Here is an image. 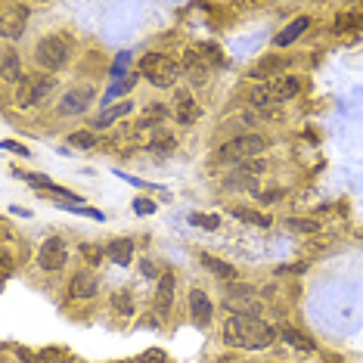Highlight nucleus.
Listing matches in <instances>:
<instances>
[{
  "label": "nucleus",
  "mask_w": 363,
  "mask_h": 363,
  "mask_svg": "<svg viewBox=\"0 0 363 363\" xmlns=\"http://www.w3.org/2000/svg\"><path fill=\"white\" fill-rule=\"evenodd\" d=\"M276 335L280 333L258 317H239V314H236V317H230L224 323V342L233 345V348L261 351V348H270Z\"/></svg>",
  "instance_id": "f257e3e1"
},
{
  "label": "nucleus",
  "mask_w": 363,
  "mask_h": 363,
  "mask_svg": "<svg viewBox=\"0 0 363 363\" xmlns=\"http://www.w3.org/2000/svg\"><path fill=\"white\" fill-rule=\"evenodd\" d=\"M140 72H143L146 81L155 84V88H171L180 78V72H184V66L171 56H162V53H146V56L140 59Z\"/></svg>",
  "instance_id": "f03ea898"
},
{
  "label": "nucleus",
  "mask_w": 363,
  "mask_h": 363,
  "mask_svg": "<svg viewBox=\"0 0 363 363\" xmlns=\"http://www.w3.org/2000/svg\"><path fill=\"white\" fill-rule=\"evenodd\" d=\"M302 90V84H298V78L292 75H282V78H273V81L261 84V88L251 90V106H280V102L292 100L295 93Z\"/></svg>",
  "instance_id": "7ed1b4c3"
},
{
  "label": "nucleus",
  "mask_w": 363,
  "mask_h": 363,
  "mask_svg": "<svg viewBox=\"0 0 363 363\" xmlns=\"http://www.w3.org/2000/svg\"><path fill=\"white\" fill-rule=\"evenodd\" d=\"M267 146L264 137H258V133H242V137L230 140V143H224L218 149V159L220 162H251L255 155H261Z\"/></svg>",
  "instance_id": "20e7f679"
},
{
  "label": "nucleus",
  "mask_w": 363,
  "mask_h": 363,
  "mask_svg": "<svg viewBox=\"0 0 363 363\" xmlns=\"http://www.w3.org/2000/svg\"><path fill=\"white\" fill-rule=\"evenodd\" d=\"M35 56H37V62H41L47 72H56V69L66 66L69 47H66V41H62V37H44V41L37 44Z\"/></svg>",
  "instance_id": "39448f33"
},
{
  "label": "nucleus",
  "mask_w": 363,
  "mask_h": 363,
  "mask_svg": "<svg viewBox=\"0 0 363 363\" xmlns=\"http://www.w3.org/2000/svg\"><path fill=\"white\" fill-rule=\"evenodd\" d=\"M50 88H53V78H47V75L25 78V81L19 84V90H16V106H22V109L35 106V102H41L47 97Z\"/></svg>",
  "instance_id": "423d86ee"
},
{
  "label": "nucleus",
  "mask_w": 363,
  "mask_h": 363,
  "mask_svg": "<svg viewBox=\"0 0 363 363\" xmlns=\"http://www.w3.org/2000/svg\"><path fill=\"white\" fill-rule=\"evenodd\" d=\"M66 261H69V249L59 236H50V239L41 246V251H37V264H41V270H47V273L62 270Z\"/></svg>",
  "instance_id": "0eeeda50"
},
{
  "label": "nucleus",
  "mask_w": 363,
  "mask_h": 363,
  "mask_svg": "<svg viewBox=\"0 0 363 363\" xmlns=\"http://www.w3.org/2000/svg\"><path fill=\"white\" fill-rule=\"evenodd\" d=\"M224 307L239 311V317H258V302L251 298V286H230V295L224 298Z\"/></svg>",
  "instance_id": "6e6552de"
},
{
  "label": "nucleus",
  "mask_w": 363,
  "mask_h": 363,
  "mask_svg": "<svg viewBox=\"0 0 363 363\" xmlns=\"http://www.w3.org/2000/svg\"><path fill=\"white\" fill-rule=\"evenodd\" d=\"M93 97H97V90H93V88H75V90H69L66 97H62V102H59V112L62 115H81L84 109H90Z\"/></svg>",
  "instance_id": "1a4fd4ad"
},
{
  "label": "nucleus",
  "mask_w": 363,
  "mask_h": 363,
  "mask_svg": "<svg viewBox=\"0 0 363 363\" xmlns=\"http://www.w3.org/2000/svg\"><path fill=\"white\" fill-rule=\"evenodd\" d=\"M208 62H205V56L199 50H186V56H184V72L189 75V81L193 84H205L208 81Z\"/></svg>",
  "instance_id": "9d476101"
},
{
  "label": "nucleus",
  "mask_w": 363,
  "mask_h": 363,
  "mask_svg": "<svg viewBox=\"0 0 363 363\" xmlns=\"http://www.w3.org/2000/svg\"><path fill=\"white\" fill-rule=\"evenodd\" d=\"M69 295L72 298H93L97 295V276H93L90 270H81V273H75L72 276V286H69Z\"/></svg>",
  "instance_id": "9b49d317"
},
{
  "label": "nucleus",
  "mask_w": 363,
  "mask_h": 363,
  "mask_svg": "<svg viewBox=\"0 0 363 363\" xmlns=\"http://www.w3.org/2000/svg\"><path fill=\"white\" fill-rule=\"evenodd\" d=\"M171 304H174V273H162L159 289H155V307H159V314H168Z\"/></svg>",
  "instance_id": "f8f14e48"
},
{
  "label": "nucleus",
  "mask_w": 363,
  "mask_h": 363,
  "mask_svg": "<svg viewBox=\"0 0 363 363\" xmlns=\"http://www.w3.org/2000/svg\"><path fill=\"white\" fill-rule=\"evenodd\" d=\"M189 311H193V317L205 326V323H211V314H215V307H211L208 295H205L202 289H193V292H189Z\"/></svg>",
  "instance_id": "ddd939ff"
},
{
  "label": "nucleus",
  "mask_w": 363,
  "mask_h": 363,
  "mask_svg": "<svg viewBox=\"0 0 363 363\" xmlns=\"http://www.w3.org/2000/svg\"><path fill=\"white\" fill-rule=\"evenodd\" d=\"M174 115H177V121H184V124H193L196 118H199V106H196V100L189 97V93H177Z\"/></svg>",
  "instance_id": "4468645a"
},
{
  "label": "nucleus",
  "mask_w": 363,
  "mask_h": 363,
  "mask_svg": "<svg viewBox=\"0 0 363 363\" xmlns=\"http://www.w3.org/2000/svg\"><path fill=\"white\" fill-rule=\"evenodd\" d=\"M307 25H311V19H307V16H298L295 22H289V25L282 28L280 35H276V44H280V47L292 44V41H295V37H302V35H304V31H307Z\"/></svg>",
  "instance_id": "2eb2a0df"
},
{
  "label": "nucleus",
  "mask_w": 363,
  "mask_h": 363,
  "mask_svg": "<svg viewBox=\"0 0 363 363\" xmlns=\"http://www.w3.org/2000/svg\"><path fill=\"white\" fill-rule=\"evenodd\" d=\"M289 66V59H282V56H264L261 62H255L251 66V78H270L273 72H280V69H286Z\"/></svg>",
  "instance_id": "dca6fc26"
},
{
  "label": "nucleus",
  "mask_w": 363,
  "mask_h": 363,
  "mask_svg": "<svg viewBox=\"0 0 363 363\" xmlns=\"http://www.w3.org/2000/svg\"><path fill=\"white\" fill-rule=\"evenodd\" d=\"M106 255L112 258L115 264H128L131 258H133V242H131V239H115V242H109V246H106Z\"/></svg>",
  "instance_id": "f3484780"
},
{
  "label": "nucleus",
  "mask_w": 363,
  "mask_h": 363,
  "mask_svg": "<svg viewBox=\"0 0 363 363\" xmlns=\"http://www.w3.org/2000/svg\"><path fill=\"white\" fill-rule=\"evenodd\" d=\"M149 146H153V153L168 155V153H174V137H171V131L155 128L153 131V140H149Z\"/></svg>",
  "instance_id": "a211bd4d"
},
{
  "label": "nucleus",
  "mask_w": 363,
  "mask_h": 363,
  "mask_svg": "<svg viewBox=\"0 0 363 363\" xmlns=\"http://www.w3.org/2000/svg\"><path fill=\"white\" fill-rule=\"evenodd\" d=\"M280 338L286 345H292V348H298V351H314V342L307 338L304 333H298V329H292V326H286V329H280Z\"/></svg>",
  "instance_id": "6ab92c4d"
},
{
  "label": "nucleus",
  "mask_w": 363,
  "mask_h": 363,
  "mask_svg": "<svg viewBox=\"0 0 363 363\" xmlns=\"http://www.w3.org/2000/svg\"><path fill=\"white\" fill-rule=\"evenodd\" d=\"M128 112H131V102L124 100V102H118V106L106 109V112H100V115H97V121H93V124H97V128H109V124L118 121V118H124Z\"/></svg>",
  "instance_id": "aec40b11"
},
{
  "label": "nucleus",
  "mask_w": 363,
  "mask_h": 363,
  "mask_svg": "<svg viewBox=\"0 0 363 363\" xmlns=\"http://www.w3.org/2000/svg\"><path fill=\"white\" fill-rule=\"evenodd\" d=\"M202 267H208L215 276H220V280H233L236 270L227 261H218V258H211V255H202Z\"/></svg>",
  "instance_id": "412c9836"
},
{
  "label": "nucleus",
  "mask_w": 363,
  "mask_h": 363,
  "mask_svg": "<svg viewBox=\"0 0 363 363\" xmlns=\"http://www.w3.org/2000/svg\"><path fill=\"white\" fill-rule=\"evenodd\" d=\"M19 75H22V69H19V56H16L13 47H6V50H4V78H6V81H16Z\"/></svg>",
  "instance_id": "4be33fe9"
},
{
  "label": "nucleus",
  "mask_w": 363,
  "mask_h": 363,
  "mask_svg": "<svg viewBox=\"0 0 363 363\" xmlns=\"http://www.w3.org/2000/svg\"><path fill=\"white\" fill-rule=\"evenodd\" d=\"M233 218L251 220V224H258V227H270V218L261 215V211H255V208H233Z\"/></svg>",
  "instance_id": "5701e85b"
},
{
  "label": "nucleus",
  "mask_w": 363,
  "mask_h": 363,
  "mask_svg": "<svg viewBox=\"0 0 363 363\" xmlns=\"http://www.w3.org/2000/svg\"><path fill=\"white\" fill-rule=\"evenodd\" d=\"M69 146H75V149H90V146H97V137H93V131H78L69 137Z\"/></svg>",
  "instance_id": "b1692460"
},
{
  "label": "nucleus",
  "mask_w": 363,
  "mask_h": 363,
  "mask_svg": "<svg viewBox=\"0 0 363 363\" xmlns=\"http://www.w3.org/2000/svg\"><path fill=\"white\" fill-rule=\"evenodd\" d=\"M289 230H298V233H317L320 230V220H304V218H292L289 220Z\"/></svg>",
  "instance_id": "393cba45"
},
{
  "label": "nucleus",
  "mask_w": 363,
  "mask_h": 363,
  "mask_svg": "<svg viewBox=\"0 0 363 363\" xmlns=\"http://www.w3.org/2000/svg\"><path fill=\"white\" fill-rule=\"evenodd\" d=\"M112 307H115V311H121V314H131V311H133V304H131L128 292H118V295L112 298Z\"/></svg>",
  "instance_id": "a878e982"
},
{
  "label": "nucleus",
  "mask_w": 363,
  "mask_h": 363,
  "mask_svg": "<svg viewBox=\"0 0 363 363\" xmlns=\"http://www.w3.org/2000/svg\"><path fill=\"white\" fill-rule=\"evenodd\" d=\"M133 81H137V75H128V81H124V84H115V88L109 90V97H106V100H112V97H121V93H128V90L133 88Z\"/></svg>",
  "instance_id": "bb28decb"
},
{
  "label": "nucleus",
  "mask_w": 363,
  "mask_h": 363,
  "mask_svg": "<svg viewBox=\"0 0 363 363\" xmlns=\"http://www.w3.org/2000/svg\"><path fill=\"white\" fill-rule=\"evenodd\" d=\"M81 255L88 258L90 264H100V261H102V249H93L90 242H88V246H81Z\"/></svg>",
  "instance_id": "cd10ccee"
},
{
  "label": "nucleus",
  "mask_w": 363,
  "mask_h": 363,
  "mask_svg": "<svg viewBox=\"0 0 363 363\" xmlns=\"http://www.w3.org/2000/svg\"><path fill=\"white\" fill-rule=\"evenodd\" d=\"M193 224L205 227V230H215V227H218V218H211V215H193Z\"/></svg>",
  "instance_id": "c85d7f7f"
},
{
  "label": "nucleus",
  "mask_w": 363,
  "mask_h": 363,
  "mask_svg": "<svg viewBox=\"0 0 363 363\" xmlns=\"http://www.w3.org/2000/svg\"><path fill=\"white\" fill-rule=\"evenodd\" d=\"M140 363H165V354L153 348V351H146L143 357H140Z\"/></svg>",
  "instance_id": "c756f323"
},
{
  "label": "nucleus",
  "mask_w": 363,
  "mask_h": 363,
  "mask_svg": "<svg viewBox=\"0 0 363 363\" xmlns=\"http://www.w3.org/2000/svg\"><path fill=\"white\" fill-rule=\"evenodd\" d=\"M0 261H4V280H6V276L13 273V261H10V255H6V251H4V258H0Z\"/></svg>",
  "instance_id": "7c9ffc66"
},
{
  "label": "nucleus",
  "mask_w": 363,
  "mask_h": 363,
  "mask_svg": "<svg viewBox=\"0 0 363 363\" xmlns=\"http://www.w3.org/2000/svg\"><path fill=\"white\" fill-rule=\"evenodd\" d=\"M4 146H6V149H13V153H22V155H28V149H25V146H19V143H13V140H6Z\"/></svg>",
  "instance_id": "2f4dec72"
},
{
  "label": "nucleus",
  "mask_w": 363,
  "mask_h": 363,
  "mask_svg": "<svg viewBox=\"0 0 363 363\" xmlns=\"http://www.w3.org/2000/svg\"><path fill=\"white\" fill-rule=\"evenodd\" d=\"M140 273H143V276H153V264L143 261V264H140Z\"/></svg>",
  "instance_id": "473e14b6"
}]
</instances>
